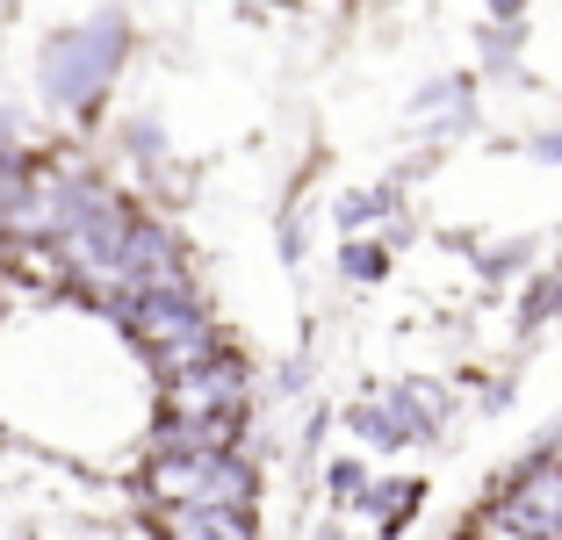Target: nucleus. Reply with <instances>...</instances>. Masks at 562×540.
Instances as JSON below:
<instances>
[{
	"label": "nucleus",
	"instance_id": "nucleus-5",
	"mask_svg": "<svg viewBox=\"0 0 562 540\" xmlns=\"http://www.w3.org/2000/svg\"><path fill=\"white\" fill-rule=\"evenodd\" d=\"M426 511V475H390V469H375V483H368V497L353 505V519H339V526H353V533H368V540H397L404 526Z\"/></svg>",
	"mask_w": 562,
	"mask_h": 540
},
{
	"label": "nucleus",
	"instance_id": "nucleus-3",
	"mask_svg": "<svg viewBox=\"0 0 562 540\" xmlns=\"http://www.w3.org/2000/svg\"><path fill=\"white\" fill-rule=\"evenodd\" d=\"M353 238L390 246V252L412 238V224H404V180H353V188L331 195V246H353Z\"/></svg>",
	"mask_w": 562,
	"mask_h": 540
},
{
	"label": "nucleus",
	"instance_id": "nucleus-4",
	"mask_svg": "<svg viewBox=\"0 0 562 540\" xmlns=\"http://www.w3.org/2000/svg\"><path fill=\"white\" fill-rule=\"evenodd\" d=\"M404 115H412V131L432 137V145H447V137L476 131V72H432L426 87H418L412 101H404Z\"/></svg>",
	"mask_w": 562,
	"mask_h": 540
},
{
	"label": "nucleus",
	"instance_id": "nucleus-2",
	"mask_svg": "<svg viewBox=\"0 0 562 540\" xmlns=\"http://www.w3.org/2000/svg\"><path fill=\"white\" fill-rule=\"evenodd\" d=\"M339 426L368 447V461H397V454H426L447 440L454 426V382L440 375H397L390 390H368L339 410Z\"/></svg>",
	"mask_w": 562,
	"mask_h": 540
},
{
	"label": "nucleus",
	"instance_id": "nucleus-7",
	"mask_svg": "<svg viewBox=\"0 0 562 540\" xmlns=\"http://www.w3.org/2000/svg\"><path fill=\"white\" fill-rule=\"evenodd\" d=\"M331 274L347 281V289H382V281L397 274V252H390V246H368V238H353V246H331Z\"/></svg>",
	"mask_w": 562,
	"mask_h": 540
},
{
	"label": "nucleus",
	"instance_id": "nucleus-1",
	"mask_svg": "<svg viewBox=\"0 0 562 540\" xmlns=\"http://www.w3.org/2000/svg\"><path fill=\"white\" fill-rule=\"evenodd\" d=\"M131 58V15H80L44 36L36 58V94L50 115H94Z\"/></svg>",
	"mask_w": 562,
	"mask_h": 540
},
{
	"label": "nucleus",
	"instance_id": "nucleus-6",
	"mask_svg": "<svg viewBox=\"0 0 562 540\" xmlns=\"http://www.w3.org/2000/svg\"><path fill=\"white\" fill-rule=\"evenodd\" d=\"M151 540H260V519L238 511H145Z\"/></svg>",
	"mask_w": 562,
	"mask_h": 540
}]
</instances>
